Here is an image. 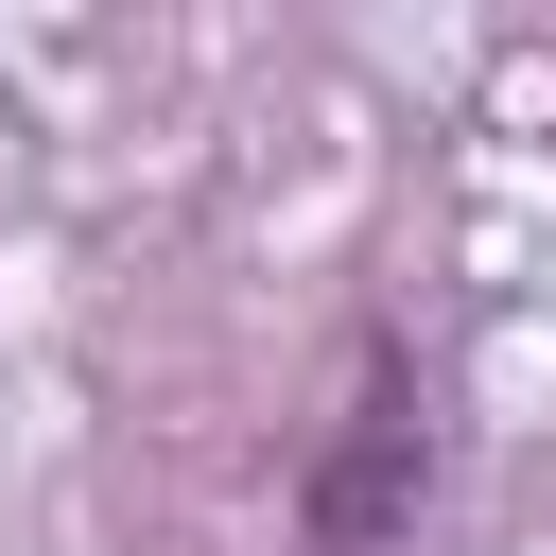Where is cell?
Here are the masks:
<instances>
[{"label": "cell", "instance_id": "1", "mask_svg": "<svg viewBox=\"0 0 556 556\" xmlns=\"http://www.w3.org/2000/svg\"><path fill=\"white\" fill-rule=\"evenodd\" d=\"M417 521H434V365L400 313H365L295 452V556H417Z\"/></svg>", "mask_w": 556, "mask_h": 556}]
</instances>
